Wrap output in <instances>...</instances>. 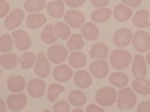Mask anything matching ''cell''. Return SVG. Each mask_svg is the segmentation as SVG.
Here are the masks:
<instances>
[{
  "label": "cell",
  "mask_w": 150,
  "mask_h": 112,
  "mask_svg": "<svg viewBox=\"0 0 150 112\" xmlns=\"http://www.w3.org/2000/svg\"><path fill=\"white\" fill-rule=\"evenodd\" d=\"M116 106H118V110H132V108H136V92L132 88L122 86L116 92Z\"/></svg>",
  "instance_id": "obj_1"
},
{
  "label": "cell",
  "mask_w": 150,
  "mask_h": 112,
  "mask_svg": "<svg viewBox=\"0 0 150 112\" xmlns=\"http://www.w3.org/2000/svg\"><path fill=\"white\" fill-rule=\"evenodd\" d=\"M108 62H110V66L116 68V70H124L126 66H130L132 54L128 52L126 48H116L114 52L108 54Z\"/></svg>",
  "instance_id": "obj_2"
},
{
  "label": "cell",
  "mask_w": 150,
  "mask_h": 112,
  "mask_svg": "<svg viewBox=\"0 0 150 112\" xmlns=\"http://www.w3.org/2000/svg\"><path fill=\"white\" fill-rule=\"evenodd\" d=\"M132 46L136 48V52L144 54L150 50V34L144 28H138V32H132Z\"/></svg>",
  "instance_id": "obj_3"
},
{
  "label": "cell",
  "mask_w": 150,
  "mask_h": 112,
  "mask_svg": "<svg viewBox=\"0 0 150 112\" xmlns=\"http://www.w3.org/2000/svg\"><path fill=\"white\" fill-rule=\"evenodd\" d=\"M96 102L102 106V108H108V106H112L116 104V88L114 86H102V88H98L96 92Z\"/></svg>",
  "instance_id": "obj_4"
},
{
  "label": "cell",
  "mask_w": 150,
  "mask_h": 112,
  "mask_svg": "<svg viewBox=\"0 0 150 112\" xmlns=\"http://www.w3.org/2000/svg\"><path fill=\"white\" fill-rule=\"evenodd\" d=\"M46 56H48L50 62H54V64H62L64 60H68V48L62 46V44H50Z\"/></svg>",
  "instance_id": "obj_5"
},
{
  "label": "cell",
  "mask_w": 150,
  "mask_h": 112,
  "mask_svg": "<svg viewBox=\"0 0 150 112\" xmlns=\"http://www.w3.org/2000/svg\"><path fill=\"white\" fill-rule=\"evenodd\" d=\"M130 66H132V74H134V78H144V76L148 74V64H146V58L140 54V52L136 56H132Z\"/></svg>",
  "instance_id": "obj_6"
},
{
  "label": "cell",
  "mask_w": 150,
  "mask_h": 112,
  "mask_svg": "<svg viewBox=\"0 0 150 112\" xmlns=\"http://www.w3.org/2000/svg\"><path fill=\"white\" fill-rule=\"evenodd\" d=\"M28 94L32 96V98H42L44 94H46V84H44V78H40V76H36V78L28 80Z\"/></svg>",
  "instance_id": "obj_7"
},
{
  "label": "cell",
  "mask_w": 150,
  "mask_h": 112,
  "mask_svg": "<svg viewBox=\"0 0 150 112\" xmlns=\"http://www.w3.org/2000/svg\"><path fill=\"white\" fill-rule=\"evenodd\" d=\"M34 72H36V76H40V78H46L48 74L52 72V70H50V60H48V56L44 54V52H40V54H36Z\"/></svg>",
  "instance_id": "obj_8"
},
{
  "label": "cell",
  "mask_w": 150,
  "mask_h": 112,
  "mask_svg": "<svg viewBox=\"0 0 150 112\" xmlns=\"http://www.w3.org/2000/svg\"><path fill=\"white\" fill-rule=\"evenodd\" d=\"M88 70H90L92 78H106L108 76V60L106 58H94Z\"/></svg>",
  "instance_id": "obj_9"
},
{
  "label": "cell",
  "mask_w": 150,
  "mask_h": 112,
  "mask_svg": "<svg viewBox=\"0 0 150 112\" xmlns=\"http://www.w3.org/2000/svg\"><path fill=\"white\" fill-rule=\"evenodd\" d=\"M64 22L68 24L70 28H80L82 24L86 22V18H84V14L80 10H76V8H70V10L64 12Z\"/></svg>",
  "instance_id": "obj_10"
},
{
  "label": "cell",
  "mask_w": 150,
  "mask_h": 112,
  "mask_svg": "<svg viewBox=\"0 0 150 112\" xmlns=\"http://www.w3.org/2000/svg\"><path fill=\"white\" fill-rule=\"evenodd\" d=\"M24 18H26L24 10H10L6 14V18H4V26H6L8 30H16V28L24 22Z\"/></svg>",
  "instance_id": "obj_11"
},
{
  "label": "cell",
  "mask_w": 150,
  "mask_h": 112,
  "mask_svg": "<svg viewBox=\"0 0 150 112\" xmlns=\"http://www.w3.org/2000/svg\"><path fill=\"white\" fill-rule=\"evenodd\" d=\"M6 106L12 112L24 110V106H26V94L24 92H10V98L6 100Z\"/></svg>",
  "instance_id": "obj_12"
},
{
  "label": "cell",
  "mask_w": 150,
  "mask_h": 112,
  "mask_svg": "<svg viewBox=\"0 0 150 112\" xmlns=\"http://www.w3.org/2000/svg\"><path fill=\"white\" fill-rule=\"evenodd\" d=\"M12 38H14V46L18 48V50H30V44H32V40H30V36L20 30V28H16L14 32H12Z\"/></svg>",
  "instance_id": "obj_13"
},
{
  "label": "cell",
  "mask_w": 150,
  "mask_h": 112,
  "mask_svg": "<svg viewBox=\"0 0 150 112\" xmlns=\"http://www.w3.org/2000/svg\"><path fill=\"white\" fill-rule=\"evenodd\" d=\"M72 78L76 82V88H90V84H92L90 70H84V68H76V74H72Z\"/></svg>",
  "instance_id": "obj_14"
},
{
  "label": "cell",
  "mask_w": 150,
  "mask_h": 112,
  "mask_svg": "<svg viewBox=\"0 0 150 112\" xmlns=\"http://www.w3.org/2000/svg\"><path fill=\"white\" fill-rule=\"evenodd\" d=\"M72 70H74V68L70 66V64H64V62H62V64H56L50 74L56 78V82H66V80L72 78Z\"/></svg>",
  "instance_id": "obj_15"
},
{
  "label": "cell",
  "mask_w": 150,
  "mask_h": 112,
  "mask_svg": "<svg viewBox=\"0 0 150 112\" xmlns=\"http://www.w3.org/2000/svg\"><path fill=\"white\" fill-rule=\"evenodd\" d=\"M114 44L118 46V48H126L128 44H132V32L128 30V28H118L114 32Z\"/></svg>",
  "instance_id": "obj_16"
},
{
  "label": "cell",
  "mask_w": 150,
  "mask_h": 112,
  "mask_svg": "<svg viewBox=\"0 0 150 112\" xmlns=\"http://www.w3.org/2000/svg\"><path fill=\"white\" fill-rule=\"evenodd\" d=\"M46 10L52 18H60L66 12V4H64V0H50L46 4Z\"/></svg>",
  "instance_id": "obj_17"
},
{
  "label": "cell",
  "mask_w": 150,
  "mask_h": 112,
  "mask_svg": "<svg viewBox=\"0 0 150 112\" xmlns=\"http://www.w3.org/2000/svg\"><path fill=\"white\" fill-rule=\"evenodd\" d=\"M18 64H20L18 62V56L12 54V50L10 52H0V66L4 68V70H14Z\"/></svg>",
  "instance_id": "obj_18"
},
{
  "label": "cell",
  "mask_w": 150,
  "mask_h": 112,
  "mask_svg": "<svg viewBox=\"0 0 150 112\" xmlns=\"http://www.w3.org/2000/svg\"><path fill=\"white\" fill-rule=\"evenodd\" d=\"M130 20L134 22L136 28H146V26H150V14H148V10L138 8V10L132 14V18H130Z\"/></svg>",
  "instance_id": "obj_19"
},
{
  "label": "cell",
  "mask_w": 150,
  "mask_h": 112,
  "mask_svg": "<svg viewBox=\"0 0 150 112\" xmlns=\"http://www.w3.org/2000/svg\"><path fill=\"white\" fill-rule=\"evenodd\" d=\"M132 14H134L132 8L126 6V4H118V6H114V10H112V16H114L118 22H126V20H130Z\"/></svg>",
  "instance_id": "obj_20"
},
{
  "label": "cell",
  "mask_w": 150,
  "mask_h": 112,
  "mask_svg": "<svg viewBox=\"0 0 150 112\" xmlns=\"http://www.w3.org/2000/svg\"><path fill=\"white\" fill-rule=\"evenodd\" d=\"M80 34L84 40H96L98 38V34H100V30H98V26H96V22H84L80 26Z\"/></svg>",
  "instance_id": "obj_21"
},
{
  "label": "cell",
  "mask_w": 150,
  "mask_h": 112,
  "mask_svg": "<svg viewBox=\"0 0 150 112\" xmlns=\"http://www.w3.org/2000/svg\"><path fill=\"white\" fill-rule=\"evenodd\" d=\"M26 24H28V28H42L44 24H46V18H44V14L42 12H28V18H26Z\"/></svg>",
  "instance_id": "obj_22"
},
{
  "label": "cell",
  "mask_w": 150,
  "mask_h": 112,
  "mask_svg": "<svg viewBox=\"0 0 150 112\" xmlns=\"http://www.w3.org/2000/svg\"><path fill=\"white\" fill-rule=\"evenodd\" d=\"M6 86H8L10 92H24V90H26V80H24L22 76H18V74H14V76L8 78Z\"/></svg>",
  "instance_id": "obj_23"
},
{
  "label": "cell",
  "mask_w": 150,
  "mask_h": 112,
  "mask_svg": "<svg viewBox=\"0 0 150 112\" xmlns=\"http://www.w3.org/2000/svg\"><path fill=\"white\" fill-rule=\"evenodd\" d=\"M110 86H114V88H122V86H128V76L126 72H122V70H118V72H112L110 76Z\"/></svg>",
  "instance_id": "obj_24"
},
{
  "label": "cell",
  "mask_w": 150,
  "mask_h": 112,
  "mask_svg": "<svg viewBox=\"0 0 150 112\" xmlns=\"http://www.w3.org/2000/svg\"><path fill=\"white\" fill-rule=\"evenodd\" d=\"M68 64L72 68H84L86 66V56L82 54L80 50H72L68 54Z\"/></svg>",
  "instance_id": "obj_25"
},
{
  "label": "cell",
  "mask_w": 150,
  "mask_h": 112,
  "mask_svg": "<svg viewBox=\"0 0 150 112\" xmlns=\"http://www.w3.org/2000/svg\"><path fill=\"white\" fill-rule=\"evenodd\" d=\"M112 16V10L108 6H102V8H96L92 12V22L96 24H102V22H108V18Z\"/></svg>",
  "instance_id": "obj_26"
},
{
  "label": "cell",
  "mask_w": 150,
  "mask_h": 112,
  "mask_svg": "<svg viewBox=\"0 0 150 112\" xmlns=\"http://www.w3.org/2000/svg\"><path fill=\"white\" fill-rule=\"evenodd\" d=\"M132 90L136 94H150V82L146 78H134L132 80Z\"/></svg>",
  "instance_id": "obj_27"
},
{
  "label": "cell",
  "mask_w": 150,
  "mask_h": 112,
  "mask_svg": "<svg viewBox=\"0 0 150 112\" xmlns=\"http://www.w3.org/2000/svg\"><path fill=\"white\" fill-rule=\"evenodd\" d=\"M18 62H20V66H22L24 70H28V68H34L36 54H32L30 50H24L22 56H18Z\"/></svg>",
  "instance_id": "obj_28"
},
{
  "label": "cell",
  "mask_w": 150,
  "mask_h": 112,
  "mask_svg": "<svg viewBox=\"0 0 150 112\" xmlns=\"http://www.w3.org/2000/svg\"><path fill=\"white\" fill-rule=\"evenodd\" d=\"M68 102L72 104V106H84V104H86V94L82 92V88L72 90L70 96H68Z\"/></svg>",
  "instance_id": "obj_29"
},
{
  "label": "cell",
  "mask_w": 150,
  "mask_h": 112,
  "mask_svg": "<svg viewBox=\"0 0 150 112\" xmlns=\"http://www.w3.org/2000/svg\"><path fill=\"white\" fill-rule=\"evenodd\" d=\"M82 46H84L82 34H70V38L66 40V48H68L70 52H72V50H82Z\"/></svg>",
  "instance_id": "obj_30"
},
{
  "label": "cell",
  "mask_w": 150,
  "mask_h": 112,
  "mask_svg": "<svg viewBox=\"0 0 150 112\" xmlns=\"http://www.w3.org/2000/svg\"><path fill=\"white\" fill-rule=\"evenodd\" d=\"M58 38L54 32V24H44V30H42V42L44 44H54Z\"/></svg>",
  "instance_id": "obj_31"
},
{
  "label": "cell",
  "mask_w": 150,
  "mask_h": 112,
  "mask_svg": "<svg viewBox=\"0 0 150 112\" xmlns=\"http://www.w3.org/2000/svg\"><path fill=\"white\" fill-rule=\"evenodd\" d=\"M108 46L102 44V42H96V44H92V48H90V56L92 58H108Z\"/></svg>",
  "instance_id": "obj_32"
},
{
  "label": "cell",
  "mask_w": 150,
  "mask_h": 112,
  "mask_svg": "<svg viewBox=\"0 0 150 112\" xmlns=\"http://www.w3.org/2000/svg\"><path fill=\"white\" fill-rule=\"evenodd\" d=\"M54 32H56V38L58 40H68L70 38V26L66 22H58V24H54Z\"/></svg>",
  "instance_id": "obj_33"
},
{
  "label": "cell",
  "mask_w": 150,
  "mask_h": 112,
  "mask_svg": "<svg viewBox=\"0 0 150 112\" xmlns=\"http://www.w3.org/2000/svg\"><path fill=\"white\" fill-rule=\"evenodd\" d=\"M46 0H26L24 2V10L26 12H42V8L46 6Z\"/></svg>",
  "instance_id": "obj_34"
},
{
  "label": "cell",
  "mask_w": 150,
  "mask_h": 112,
  "mask_svg": "<svg viewBox=\"0 0 150 112\" xmlns=\"http://www.w3.org/2000/svg\"><path fill=\"white\" fill-rule=\"evenodd\" d=\"M62 90H64V88H62V82H56V84H50V86L46 88V98H48L50 102H56Z\"/></svg>",
  "instance_id": "obj_35"
},
{
  "label": "cell",
  "mask_w": 150,
  "mask_h": 112,
  "mask_svg": "<svg viewBox=\"0 0 150 112\" xmlns=\"http://www.w3.org/2000/svg\"><path fill=\"white\" fill-rule=\"evenodd\" d=\"M14 46L12 34H0V52H10Z\"/></svg>",
  "instance_id": "obj_36"
},
{
  "label": "cell",
  "mask_w": 150,
  "mask_h": 112,
  "mask_svg": "<svg viewBox=\"0 0 150 112\" xmlns=\"http://www.w3.org/2000/svg\"><path fill=\"white\" fill-rule=\"evenodd\" d=\"M52 110L54 112H70L72 110V104L68 100H56L54 106H52Z\"/></svg>",
  "instance_id": "obj_37"
},
{
  "label": "cell",
  "mask_w": 150,
  "mask_h": 112,
  "mask_svg": "<svg viewBox=\"0 0 150 112\" xmlns=\"http://www.w3.org/2000/svg\"><path fill=\"white\" fill-rule=\"evenodd\" d=\"M8 12H10V4L6 0H0V18H6Z\"/></svg>",
  "instance_id": "obj_38"
},
{
  "label": "cell",
  "mask_w": 150,
  "mask_h": 112,
  "mask_svg": "<svg viewBox=\"0 0 150 112\" xmlns=\"http://www.w3.org/2000/svg\"><path fill=\"white\" fill-rule=\"evenodd\" d=\"M84 2H86V0H64L66 8H80Z\"/></svg>",
  "instance_id": "obj_39"
},
{
  "label": "cell",
  "mask_w": 150,
  "mask_h": 112,
  "mask_svg": "<svg viewBox=\"0 0 150 112\" xmlns=\"http://www.w3.org/2000/svg\"><path fill=\"white\" fill-rule=\"evenodd\" d=\"M84 110H86V112H102V110H106V108H102V106L96 102V104H88V106H84Z\"/></svg>",
  "instance_id": "obj_40"
},
{
  "label": "cell",
  "mask_w": 150,
  "mask_h": 112,
  "mask_svg": "<svg viewBox=\"0 0 150 112\" xmlns=\"http://www.w3.org/2000/svg\"><path fill=\"white\" fill-rule=\"evenodd\" d=\"M122 4H126L130 8H138L140 4H142V0H122Z\"/></svg>",
  "instance_id": "obj_41"
},
{
  "label": "cell",
  "mask_w": 150,
  "mask_h": 112,
  "mask_svg": "<svg viewBox=\"0 0 150 112\" xmlns=\"http://www.w3.org/2000/svg\"><path fill=\"white\" fill-rule=\"evenodd\" d=\"M136 110L138 112H150V102L146 100V102H140L138 106H136Z\"/></svg>",
  "instance_id": "obj_42"
},
{
  "label": "cell",
  "mask_w": 150,
  "mask_h": 112,
  "mask_svg": "<svg viewBox=\"0 0 150 112\" xmlns=\"http://www.w3.org/2000/svg\"><path fill=\"white\" fill-rule=\"evenodd\" d=\"M94 8H102V6H108V0H90Z\"/></svg>",
  "instance_id": "obj_43"
},
{
  "label": "cell",
  "mask_w": 150,
  "mask_h": 112,
  "mask_svg": "<svg viewBox=\"0 0 150 112\" xmlns=\"http://www.w3.org/2000/svg\"><path fill=\"white\" fill-rule=\"evenodd\" d=\"M4 110H8V106H6L4 100H0V112H4Z\"/></svg>",
  "instance_id": "obj_44"
},
{
  "label": "cell",
  "mask_w": 150,
  "mask_h": 112,
  "mask_svg": "<svg viewBox=\"0 0 150 112\" xmlns=\"http://www.w3.org/2000/svg\"><path fill=\"white\" fill-rule=\"evenodd\" d=\"M144 58H146V64H148V66H150V50H148V52H146V56H144Z\"/></svg>",
  "instance_id": "obj_45"
},
{
  "label": "cell",
  "mask_w": 150,
  "mask_h": 112,
  "mask_svg": "<svg viewBox=\"0 0 150 112\" xmlns=\"http://www.w3.org/2000/svg\"><path fill=\"white\" fill-rule=\"evenodd\" d=\"M0 74H2V66H0Z\"/></svg>",
  "instance_id": "obj_46"
},
{
  "label": "cell",
  "mask_w": 150,
  "mask_h": 112,
  "mask_svg": "<svg viewBox=\"0 0 150 112\" xmlns=\"http://www.w3.org/2000/svg\"><path fill=\"white\" fill-rule=\"evenodd\" d=\"M148 14H150V12H148Z\"/></svg>",
  "instance_id": "obj_47"
}]
</instances>
